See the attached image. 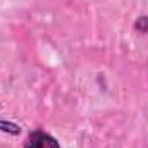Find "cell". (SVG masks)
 Instances as JSON below:
<instances>
[{
  "label": "cell",
  "instance_id": "3957f363",
  "mask_svg": "<svg viewBox=\"0 0 148 148\" xmlns=\"http://www.w3.org/2000/svg\"><path fill=\"white\" fill-rule=\"evenodd\" d=\"M136 28H138L140 31H148V17H141V19H138Z\"/></svg>",
  "mask_w": 148,
  "mask_h": 148
},
{
  "label": "cell",
  "instance_id": "7a4b0ae2",
  "mask_svg": "<svg viewBox=\"0 0 148 148\" xmlns=\"http://www.w3.org/2000/svg\"><path fill=\"white\" fill-rule=\"evenodd\" d=\"M0 131L3 133H9V134H19L21 133V127L14 122H5V121H0Z\"/></svg>",
  "mask_w": 148,
  "mask_h": 148
},
{
  "label": "cell",
  "instance_id": "6da1fadb",
  "mask_svg": "<svg viewBox=\"0 0 148 148\" xmlns=\"http://www.w3.org/2000/svg\"><path fill=\"white\" fill-rule=\"evenodd\" d=\"M24 148H60L57 140L43 131H35L28 136Z\"/></svg>",
  "mask_w": 148,
  "mask_h": 148
}]
</instances>
